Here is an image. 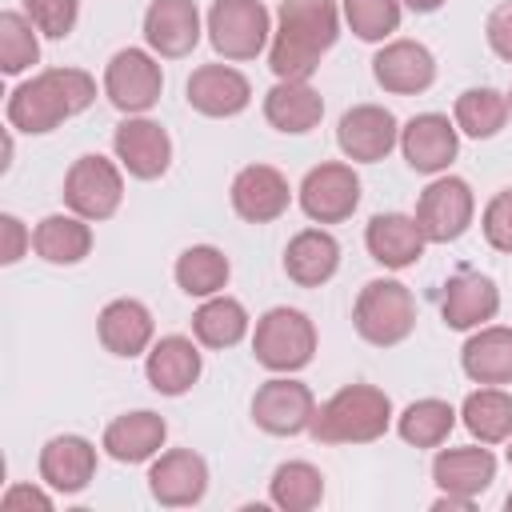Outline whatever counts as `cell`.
Returning a JSON list of instances; mask_svg holds the SVG:
<instances>
[{"instance_id": "5bb4252c", "label": "cell", "mask_w": 512, "mask_h": 512, "mask_svg": "<svg viewBox=\"0 0 512 512\" xmlns=\"http://www.w3.org/2000/svg\"><path fill=\"white\" fill-rule=\"evenodd\" d=\"M336 148L352 164H380L400 148V120L384 104H352L336 124Z\"/></svg>"}, {"instance_id": "ab89813d", "label": "cell", "mask_w": 512, "mask_h": 512, "mask_svg": "<svg viewBox=\"0 0 512 512\" xmlns=\"http://www.w3.org/2000/svg\"><path fill=\"white\" fill-rule=\"evenodd\" d=\"M480 232H484L488 248L512 256V188H500V192L484 204V212H480Z\"/></svg>"}, {"instance_id": "f546056e", "label": "cell", "mask_w": 512, "mask_h": 512, "mask_svg": "<svg viewBox=\"0 0 512 512\" xmlns=\"http://www.w3.org/2000/svg\"><path fill=\"white\" fill-rule=\"evenodd\" d=\"M460 368L472 384H512V328L508 324L472 328L460 348Z\"/></svg>"}, {"instance_id": "7402d4cb", "label": "cell", "mask_w": 512, "mask_h": 512, "mask_svg": "<svg viewBox=\"0 0 512 512\" xmlns=\"http://www.w3.org/2000/svg\"><path fill=\"white\" fill-rule=\"evenodd\" d=\"M96 464H100L96 444H92L88 436H80V432H60V436L44 440V448H40V456H36L40 480H44L52 492H60V496L84 492V488L96 480Z\"/></svg>"}, {"instance_id": "8992f818", "label": "cell", "mask_w": 512, "mask_h": 512, "mask_svg": "<svg viewBox=\"0 0 512 512\" xmlns=\"http://www.w3.org/2000/svg\"><path fill=\"white\" fill-rule=\"evenodd\" d=\"M204 32L220 60L244 64L272 44V12L264 8V0H212Z\"/></svg>"}, {"instance_id": "74e56055", "label": "cell", "mask_w": 512, "mask_h": 512, "mask_svg": "<svg viewBox=\"0 0 512 512\" xmlns=\"http://www.w3.org/2000/svg\"><path fill=\"white\" fill-rule=\"evenodd\" d=\"M340 16L364 44H384L400 32L404 4L400 0H340Z\"/></svg>"}, {"instance_id": "3957f363", "label": "cell", "mask_w": 512, "mask_h": 512, "mask_svg": "<svg viewBox=\"0 0 512 512\" xmlns=\"http://www.w3.org/2000/svg\"><path fill=\"white\" fill-rule=\"evenodd\" d=\"M396 424L392 400L376 384H344L316 404L308 436L316 444H372Z\"/></svg>"}, {"instance_id": "d6986e66", "label": "cell", "mask_w": 512, "mask_h": 512, "mask_svg": "<svg viewBox=\"0 0 512 512\" xmlns=\"http://www.w3.org/2000/svg\"><path fill=\"white\" fill-rule=\"evenodd\" d=\"M500 312V288L488 272H476V268H460L444 280V292H440V320L452 328V332H472V328H484L492 324Z\"/></svg>"}, {"instance_id": "7a4b0ae2", "label": "cell", "mask_w": 512, "mask_h": 512, "mask_svg": "<svg viewBox=\"0 0 512 512\" xmlns=\"http://www.w3.org/2000/svg\"><path fill=\"white\" fill-rule=\"evenodd\" d=\"M96 104V80L84 68H40L28 80H20L8 92L4 116L8 128L24 132V136H48L56 132L64 120L88 112Z\"/></svg>"}, {"instance_id": "d590c367", "label": "cell", "mask_w": 512, "mask_h": 512, "mask_svg": "<svg viewBox=\"0 0 512 512\" xmlns=\"http://www.w3.org/2000/svg\"><path fill=\"white\" fill-rule=\"evenodd\" d=\"M508 96L480 84V88H464L452 104V120L460 128V136H472V140H492L504 124H508Z\"/></svg>"}, {"instance_id": "f1b7e54d", "label": "cell", "mask_w": 512, "mask_h": 512, "mask_svg": "<svg viewBox=\"0 0 512 512\" xmlns=\"http://www.w3.org/2000/svg\"><path fill=\"white\" fill-rule=\"evenodd\" d=\"M264 120L284 136H304L324 120V96L308 80H276L264 92Z\"/></svg>"}, {"instance_id": "4316f807", "label": "cell", "mask_w": 512, "mask_h": 512, "mask_svg": "<svg viewBox=\"0 0 512 512\" xmlns=\"http://www.w3.org/2000/svg\"><path fill=\"white\" fill-rule=\"evenodd\" d=\"M280 264L296 288H324L340 272V240L328 228H300L284 244Z\"/></svg>"}, {"instance_id": "603a6c76", "label": "cell", "mask_w": 512, "mask_h": 512, "mask_svg": "<svg viewBox=\"0 0 512 512\" xmlns=\"http://www.w3.org/2000/svg\"><path fill=\"white\" fill-rule=\"evenodd\" d=\"M96 340L104 344V352L120 356V360H132V356H144L156 340V320L148 312L144 300L136 296H116L100 308L96 316Z\"/></svg>"}, {"instance_id": "ba28073f", "label": "cell", "mask_w": 512, "mask_h": 512, "mask_svg": "<svg viewBox=\"0 0 512 512\" xmlns=\"http://www.w3.org/2000/svg\"><path fill=\"white\" fill-rule=\"evenodd\" d=\"M164 68L152 48H120L104 64V96L124 116H148L160 104Z\"/></svg>"}, {"instance_id": "44dd1931", "label": "cell", "mask_w": 512, "mask_h": 512, "mask_svg": "<svg viewBox=\"0 0 512 512\" xmlns=\"http://www.w3.org/2000/svg\"><path fill=\"white\" fill-rule=\"evenodd\" d=\"M204 372V352L196 336H160L144 352V380L156 396H184Z\"/></svg>"}, {"instance_id": "d6a6232c", "label": "cell", "mask_w": 512, "mask_h": 512, "mask_svg": "<svg viewBox=\"0 0 512 512\" xmlns=\"http://www.w3.org/2000/svg\"><path fill=\"white\" fill-rule=\"evenodd\" d=\"M460 424L480 444H508L512 436V392L504 384H480L460 404Z\"/></svg>"}, {"instance_id": "4dcf8cb0", "label": "cell", "mask_w": 512, "mask_h": 512, "mask_svg": "<svg viewBox=\"0 0 512 512\" xmlns=\"http://www.w3.org/2000/svg\"><path fill=\"white\" fill-rule=\"evenodd\" d=\"M248 332H252V316L228 292H216V296L200 300V308L192 312V336L200 340V348L224 352V348H236Z\"/></svg>"}, {"instance_id": "7dc6e473", "label": "cell", "mask_w": 512, "mask_h": 512, "mask_svg": "<svg viewBox=\"0 0 512 512\" xmlns=\"http://www.w3.org/2000/svg\"><path fill=\"white\" fill-rule=\"evenodd\" d=\"M504 96H508V112H512V88H508V92H504Z\"/></svg>"}, {"instance_id": "9c48e42d", "label": "cell", "mask_w": 512, "mask_h": 512, "mask_svg": "<svg viewBox=\"0 0 512 512\" xmlns=\"http://www.w3.org/2000/svg\"><path fill=\"white\" fill-rule=\"evenodd\" d=\"M416 224L428 244H452L460 240L476 220V192L464 176L440 172L428 180V188L416 196Z\"/></svg>"}, {"instance_id": "30bf717a", "label": "cell", "mask_w": 512, "mask_h": 512, "mask_svg": "<svg viewBox=\"0 0 512 512\" xmlns=\"http://www.w3.org/2000/svg\"><path fill=\"white\" fill-rule=\"evenodd\" d=\"M360 176L348 160H324L304 172L296 204L312 224H344L360 208Z\"/></svg>"}, {"instance_id": "83f0119b", "label": "cell", "mask_w": 512, "mask_h": 512, "mask_svg": "<svg viewBox=\"0 0 512 512\" xmlns=\"http://www.w3.org/2000/svg\"><path fill=\"white\" fill-rule=\"evenodd\" d=\"M32 252L52 268H72L92 256V220L76 212H48L32 228Z\"/></svg>"}, {"instance_id": "cb8c5ba5", "label": "cell", "mask_w": 512, "mask_h": 512, "mask_svg": "<svg viewBox=\"0 0 512 512\" xmlns=\"http://www.w3.org/2000/svg\"><path fill=\"white\" fill-rule=\"evenodd\" d=\"M364 248L380 268L404 272L424 256L428 240H424L416 216H408V212H376L364 224Z\"/></svg>"}, {"instance_id": "836d02e7", "label": "cell", "mask_w": 512, "mask_h": 512, "mask_svg": "<svg viewBox=\"0 0 512 512\" xmlns=\"http://www.w3.org/2000/svg\"><path fill=\"white\" fill-rule=\"evenodd\" d=\"M456 420H460V412H456L448 400H440V396H420V400H412L404 412H396V436H400L404 444H412V448H440V444L452 436Z\"/></svg>"}, {"instance_id": "7bdbcfd3", "label": "cell", "mask_w": 512, "mask_h": 512, "mask_svg": "<svg viewBox=\"0 0 512 512\" xmlns=\"http://www.w3.org/2000/svg\"><path fill=\"white\" fill-rule=\"evenodd\" d=\"M484 40H488V48H492L496 60L512 64V0H504V4H496V8L488 12V20H484Z\"/></svg>"}, {"instance_id": "277c9868", "label": "cell", "mask_w": 512, "mask_h": 512, "mask_svg": "<svg viewBox=\"0 0 512 512\" xmlns=\"http://www.w3.org/2000/svg\"><path fill=\"white\" fill-rule=\"evenodd\" d=\"M352 328L372 348H396L416 332V296L396 276H376L356 292Z\"/></svg>"}, {"instance_id": "e575fe53", "label": "cell", "mask_w": 512, "mask_h": 512, "mask_svg": "<svg viewBox=\"0 0 512 512\" xmlns=\"http://www.w3.org/2000/svg\"><path fill=\"white\" fill-rule=\"evenodd\" d=\"M268 500L280 512H312L324 500V472L308 460H284L268 476Z\"/></svg>"}, {"instance_id": "bcb514c9", "label": "cell", "mask_w": 512, "mask_h": 512, "mask_svg": "<svg viewBox=\"0 0 512 512\" xmlns=\"http://www.w3.org/2000/svg\"><path fill=\"white\" fill-rule=\"evenodd\" d=\"M504 508H508V512H512V492H508V496H504Z\"/></svg>"}, {"instance_id": "d4e9b609", "label": "cell", "mask_w": 512, "mask_h": 512, "mask_svg": "<svg viewBox=\"0 0 512 512\" xmlns=\"http://www.w3.org/2000/svg\"><path fill=\"white\" fill-rule=\"evenodd\" d=\"M496 480V456L488 444H464V448H436L432 456V484L440 492L476 500L492 488Z\"/></svg>"}, {"instance_id": "52a82bcc", "label": "cell", "mask_w": 512, "mask_h": 512, "mask_svg": "<svg viewBox=\"0 0 512 512\" xmlns=\"http://www.w3.org/2000/svg\"><path fill=\"white\" fill-rule=\"evenodd\" d=\"M64 208L100 224V220H112L124 204V168L120 160H108L100 152H84L68 164L64 172Z\"/></svg>"}, {"instance_id": "f6af8a7d", "label": "cell", "mask_w": 512, "mask_h": 512, "mask_svg": "<svg viewBox=\"0 0 512 512\" xmlns=\"http://www.w3.org/2000/svg\"><path fill=\"white\" fill-rule=\"evenodd\" d=\"M504 456H508V468H512V436H508V452Z\"/></svg>"}, {"instance_id": "4fadbf2b", "label": "cell", "mask_w": 512, "mask_h": 512, "mask_svg": "<svg viewBox=\"0 0 512 512\" xmlns=\"http://www.w3.org/2000/svg\"><path fill=\"white\" fill-rule=\"evenodd\" d=\"M112 152L132 180H160L172 168V136L152 116H124L112 128Z\"/></svg>"}, {"instance_id": "484cf974", "label": "cell", "mask_w": 512, "mask_h": 512, "mask_svg": "<svg viewBox=\"0 0 512 512\" xmlns=\"http://www.w3.org/2000/svg\"><path fill=\"white\" fill-rule=\"evenodd\" d=\"M164 440H168V420L152 408H136V412H124V416L108 420V428L100 436V448L116 464H144V460L160 456Z\"/></svg>"}, {"instance_id": "7c38bea8", "label": "cell", "mask_w": 512, "mask_h": 512, "mask_svg": "<svg viewBox=\"0 0 512 512\" xmlns=\"http://www.w3.org/2000/svg\"><path fill=\"white\" fill-rule=\"evenodd\" d=\"M400 156L420 176H440L460 156V128L444 112H416L400 124Z\"/></svg>"}, {"instance_id": "6da1fadb", "label": "cell", "mask_w": 512, "mask_h": 512, "mask_svg": "<svg viewBox=\"0 0 512 512\" xmlns=\"http://www.w3.org/2000/svg\"><path fill=\"white\" fill-rule=\"evenodd\" d=\"M340 0H280L268 68L276 80H312L340 40Z\"/></svg>"}, {"instance_id": "f35d334b", "label": "cell", "mask_w": 512, "mask_h": 512, "mask_svg": "<svg viewBox=\"0 0 512 512\" xmlns=\"http://www.w3.org/2000/svg\"><path fill=\"white\" fill-rule=\"evenodd\" d=\"M24 16L36 24L40 36L64 40L80 20V0H24Z\"/></svg>"}, {"instance_id": "ffe728a7", "label": "cell", "mask_w": 512, "mask_h": 512, "mask_svg": "<svg viewBox=\"0 0 512 512\" xmlns=\"http://www.w3.org/2000/svg\"><path fill=\"white\" fill-rule=\"evenodd\" d=\"M148 492L160 508H192L208 492V460L192 448H168L148 464Z\"/></svg>"}, {"instance_id": "b9f144b4", "label": "cell", "mask_w": 512, "mask_h": 512, "mask_svg": "<svg viewBox=\"0 0 512 512\" xmlns=\"http://www.w3.org/2000/svg\"><path fill=\"white\" fill-rule=\"evenodd\" d=\"M0 508L4 512H52V488L40 480V484H24V480H16V484H8L4 488V496H0Z\"/></svg>"}, {"instance_id": "2e32d148", "label": "cell", "mask_w": 512, "mask_h": 512, "mask_svg": "<svg viewBox=\"0 0 512 512\" xmlns=\"http://www.w3.org/2000/svg\"><path fill=\"white\" fill-rule=\"evenodd\" d=\"M292 184L272 164H244L228 184V204L244 224H272L292 204Z\"/></svg>"}, {"instance_id": "8fae6325", "label": "cell", "mask_w": 512, "mask_h": 512, "mask_svg": "<svg viewBox=\"0 0 512 512\" xmlns=\"http://www.w3.org/2000/svg\"><path fill=\"white\" fill-rule=\"evenodd\" d=\"M316 416V396L292 372H272L252 392V424L268 436H304Z\"/></svg>"}, {"instance_id": "ac0fdd59", "label": "cell", "mask_w": 512, "mask_h": 512, "mask_svg": "<svg viewBox=\"0 0 512 512\" xmlns=\"http://www.w3.org/2000/svg\"><path fill=\"white\" fill-rule=\"evenodd\" d=\"M184 100L192 112H200L208 120H232L252 104V84L228 60L224 64H200L184 80Z\"/></svg>"}, {"instance_id": "60d3db41", "label": "cell", "mask_w": 512, "mask_h": 512, "mask_svg": "<svg viewBox=\"0 0 512 512\" xmlns=\"http://www.w3.org/2000/svg\"><path fill=\"white\" fill-rule=\"evenodd\" d=\"M32 252V228L16 212H0V264L12 268Z\"/></svg>"}, {"instance_id": "1f68e13d", "label": "cell", "mask_w": 512, "mask_h": 512, "mask_svg": "<svg viewBox=\"0 0 512 512\" xmlns=\"http://www.w3.org/2000/svg\"><path fill=\"white\" fill-rule=\"evenodd\" d=\"M172 280H176V288H180L184 296L208 300V296H216V292L228 288V280H232V260H228V252L216 248V244H188V248L176 256V264H172Z\"/></svg>"}, {"instance_id": "ee69618b", "label": "cell", "mask_w": 512, "mask_h": 512, "mask_svg": "<svg viewBox=\"0 0 512 512\" xmlns=\"http://www.w3.org/2000/svg\"><path fill=\"white\" fill-rule=\"evenodd\" d=\"M408 12H420V16H428V12H440L448 0H400Z\"/></svg>"}, {"instance_id": "8d00e7d4", "label": "cell", "mask_w": 512, "mask_h": 512, "mask_svg": "<svg viewBox=\"0 0 512 512\" xmlns=\"http://www.w3.org/2000/svg\"><path fill=\"white\" fill-rule=\"evenodd\" d=\"M40 64V32L36 24L16 12V8H4L0 12V72L4 76H20L28 68Z\"/></svg>"}, {"instance_id": "9a60e30c", "label": "cell", "mask_w": 512, "mask_h": 512, "mask_svg": "<svg viewBox=\"0 0 512 512\" xmlns=\"http://www.w3.org/2000/svg\"><path fill=\"white\" fill-rule=\"evenodd\" d=\"M372 80L392 96H420L436 84V56L420 40L392 36L372 56Z\"/></svg>"}, {"instance_id": "e0dca14e", "label": "cell", "mask_w": 512, "mask_h": 512, "mask_svg": "<svg viewBox=\"0 0 512 512\" xmlns=\"http://www.w3.org/2000/svg\"><path fill=\"white\" fill-rule=\"evenodd\" d=\"M144 48H152L160 60H184L204 36V16L196 0H152L140 20Z\"/></svg>"}, {"instance_id": "5b68a950", "label": "cell", "mask_w": 512, "mask_h": 512, "mask_svg": "<svg viewBox=\"0 0 512 512\" xmlns=\"http://www.w3.org/2000/svg\"><path fill=\"white\" fill-rule=\"evenodd\" d=\"M252 356L268 372H300L316 356V324L308 312L276 304L256 316L252 328Z\"/></svg>"}]
</instances>
